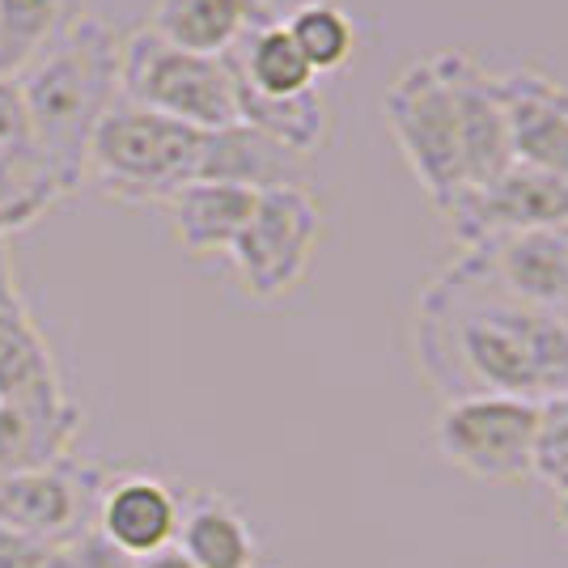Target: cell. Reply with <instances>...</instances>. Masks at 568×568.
<instances>
[{"mask_svg":"<svg viewBox=\"0 0 568 568\" xmlns=\"http://www.w3.org/2000/svg\"><path fill=\"white\" fill-rule=\"evenodd\" d=\"M416 365L442 399L544 403L568 390V314L518 302L467 255L437 272L416 302Z\"/></svg>","mask_w":568,"mask_h":568,"instance_id":"1","label":"cell"},{"mask_svg":"<svg viewBox=\"0 0 568 568\" xmlns=\"http://www.w3.org/2000/svg\"><path fill=\"white\" fill-rule=\"evenodd\" d=\"M382 115L437 213L514 166L497 72L467 51L412 60L382 94Z\"/></svg>","mask_w":568,"mask_h":568,"instance_id":"2","label":"cell"},{"mask_svg":"<svg viewBox=\"0 0 568 568\" xmlns=\"http://www.w3.org/2000/svg\"><path fill=\"white\" fill-rule=\"evenodd\" d=\"M30 136L64 195L81 191L85 149L98 119L119 102V34L102 18H81L64 39L18 72Z\"/></svg>","mask_w":568,"mask_h":568,"instance_id":"3","label":"cell"},{"mask_svg":"<svg viewBox=\"0 0 568 568\" xmlns=\"http://www.w3.org/2000/svg\"><path fill=\"white\" fill-rule=\"evenodd\" d=\"M204 149H209L204 128H191L119 98L98 119L85 149L81 183H90L115 204H170L187 183H200Z\"/></svg>","mask_w":568,"mask_h":568,"instance_id":"4","label":"cell"},{"mask_svg":"<svg viewBox=\"0 0 568 568\" xmlns=\"http://www.w3.org/2000/svg\"><path fill=\"white\" fill-rule=\"evenodd\" d=\"M119 98L204 132L234 128V81L225 55L174 48L158 30H132L119 39Z\"/></svg>","mask_w":568,"mask_h":568,"instance_id":"5","label":"cell"},{"mask_svg":"<svg viewBox=\"0 0 568 568\" xmlns=\"http://www.w3.org/2000/svg\"><path fill=\"white\" fill-rule=\"evenodd\" d=\"M535 428L539 403L530 399H450L433 420V446L454 471L479 484H521L535 479Z\"/></svg>","mask_w":568,"mask_h":568,"instance_id":"6","label":"cell"},{"mask_svg":"<svg viewBox=\"0 0 568 568\" xmlns=\"http://www.w3.org/2000/svg\"><path fill=\"white\" fill-rule=\"evenodd\" d=\"M323 237V209L310 187H267L255 200L246 230L230 246L237 284L255 302H281L306 281Z\"/></svg>","mask_w":568,"mask_h":568,"instance_id":"7","label":"cell"},{"mask_svg":"<svg viewBox=\"0 0 568 568\" xmlns=\"http://www.w3.org/2000/svg\"><path fill=\"white\" fill-rule=\"evenodd\" d=\"M111 471L81 458H60L51 467L0 475V526L39 539V544H64L77 530L94 526L98 500Z\"/></svg>","mask_w":568,"mask_h":568,"instance_id":"8","label":"cell"},{"mask_svg":"<svg viewBox=\"0 0 568 568\" xmlns=\"http://www.w3.org/2000/svg\"><path fill=\"white\" fill-rule=\"evenodd\" d=\"M454 242L467 251L488 237L526 234V230H568V183L556 174L514 166L484 187L463 191L446 209Z\"/></svg>","mask_w":568,"mask_h":568,"instance_id":"9","label":"cell"},{"mask_svg":"<svg viewBox=\"0 0 568 568\" xmlns=\"http://www.w3.org/2000/svg\"><path fill=\"white\" fill-rule=\"evenodd\" d=\"M514 162L568 183V85L539 69L497 72Z\"/></svg>","mask_w":568,"mask_h":568,"instance_id":"10","label":"cell"},{"mask_svg":"<svg viewBox=\"0 0 568 568\" xmlns=\"http://www.w3.org/2000/svg\"><path fill=\"white\" fill-rule=\"evenodd\" d=\"M463 255L518 302L568 314V230L500 234L467 246Z\"/></svg>","mask_w":568,"mask_h":568,"instance_id":"11","label":"cell"},{"mask_svg":"<svg viewBox=\"0 0 568 568\" xmlns=\"http://www.w3.org/2000/svg\"><path fill=\"white\" fill-rule=\"evenodd\" d=\"M0 399L43 403V407L69 403V386L60 378L51 344L18 293L4 237H0Z\"/></svg>","mask_w":568,"mask_h":568,"instance_id":"12","label":"cell"},{"mask_svg":"<svg viewBox=\"0 0 568 568\" xmlns=\"http://www.w3.org/2000/svg\"><path fill=\"white\" fill-rule=\"evenodd\" d=\"M179 509H183V497L166 479L149 471H111L102 500H98L94 526L132 560H144L174 544Z\"/></svg>","mask_w":568,"mask_h":568,"instance_id":"13","label":"cell"},{"mask_svg":"<svg viewBox=\"0 0 568 568\" xmlns=\"http://www.w3.org/2000/svg\"><path fill=\"white\" fill-rule=\"evenodd\" d=\"M267 22H276L272 0H158L149 30H158L174 48L225 55Z\"/></svg>","mask_w":568,"mask_h":568,"instance_id":"14","label":"cell"},{"mask_svg":"<svg viewBox=\"0 0 568 568\" xmlns=\"http://www.w3.org/2000/svg\"><path fill=\"white\" fill-rule=\"evenodd\" d=\"M255 200L260 191L237 187V183H187L166 204L179 246L195 260L230 255V246L255 213Z\"/></svg>","mask_w":568,"mask_h":568,"instance_id":"15","label":"cell"},{"mask_svg":"<svg viewBox=\"0 0 568 568\" xmlns=\"http://www.w3.org/2000/svg\"><path fill=\"white\" fill-rule=\"evenodd\" d=\"M174 547L195 568H255L260 544L246 514L221 493H187L179 509Z\"/></svg>","mask_w":568,"mask_h":568,"instance_id":"16","label":"cell"},{"mask_svg":"<svg viewBox=\"0 0 568 568\" xmlns=\"http://www.w3.org/2000/svg\"><path fill=\"white\" fill-rule=\"evenodd\" d=\"M200 183H237V187L267 191V187H306L310 174H306V158L281 149L276 141L260 136L246 123H234V128L209 132Z\"/></svg>","mask_w":568,"mask_h":568,"instance_id":"17","label":"cell"},{"mask_svg":"<svg viewBox=\"0 0 568 568\" xmlns=\"http://www.w3.org/2000/svg\"><path fill=\"white\" fill-rule=\"evenodd\" d=\"M81 433L77 403H9L0 399V475L34 471L69 458L72 442Z\"/></svg>","mask_w":568,"mask_h":568,"instance_id":"18","label":"cell"},{"mask_svg":"<svg viewBox=\"0 0 568 568\" xmlns=\"http://www.w3.org/2000/svg\"><path fill=\"white\" fill-rule=\"evenodd\" d=\"M225 64H230L234 81H242L246 90H255L263 98H297L318 85V77L306 64V55L297 51V43L288 39L281 18L260 26L237 48L225 51Z\"/></svg>","mask_w":568,"mask_h":568,"instance_id":"19","label":"cell"},{"mask_svg":"<svg viewBox=\"0 0 568 568\" xmlns=\"http://www.w3.org/2000/svg\"><path fill=\"white\" fill-rule=\"evenodd\" d=\"M234 106L237 123L255 128L260 136L276 141L281 149L297 153V158H310L314 149H323L327 128H332V111H327V98H323L318 85L297 98H263L255 90H246L242 81H234Z\"/></svg>","mask_w":568,"mask_h":568,"instance_id":"20","label":"cell"},{"mask_svg":"<svg viewBox=\"0 0 568 568\" xmlns=\"http://www.w3.org/2000/svg\"><path fill=\"white\" fill-rule=\"evenodd\" d=\"M85 0H0V72H18L81 22Z\"/></svg>","mask_w":568,"mask_h":568,"instance_id":"21","label":"cell"},{"mask_svg":"<svg viewBox=\"0 0 568 568\" xmlns=\"http://www.w3.org/2000/svg\"><path fill=\"white\" fill-rule=\"evenodd\" d=\"M60 200H64V191L43 162V153L34 149V141L0 144V237L34 225Z\"/></svg>","mask_w":568,"mask_h":568,"instance_id":"22","label":"cell"},{"mask_svg":"<svg viewBox=\"0 0 568 568\" xmlns=\"http://www.w3.org/2000/svg\"><path fill=\"white\" fill-rule=\"evenodd\" d=\"M314 77L344 69L356 51V22L339 0H302L281 18Z\"/></svg>","mask_w":568,"mask_h":568,"instance_id":"23","label":"cell"},{"mask_svg":"<svg viewBox=\"0 0 568 568\" xmlns=\"http://www.w3.org/2000/svg\"><path fill=\"white\" fill-rule=\"evenodd\" d=\"M535 479L547 484L556 497L568 488V390L539 403L535 428Z\"/></svg>","mask_w":568,"mask_h":568,"instance_id":"24","label":"cell"},{"mask_svg":"<svg viewBox=\"0 0 568 568\" xmlns=\"http://www.w3.org/2000/svg\"><path fill=\"white\" fill-rule=\"evenodd\" d=\"M55 568H136V560L111 544L98 526H85L55 547Z\"/></svg>","mask_w":568,"mask_h":568,"instance_id":"25","label":"cell"},{"mask_svg":"<svg viewBox=\"0 0 568 568\" xmlns=\"http://www.w3.org/2000/svg\"><path fill=\"white\" fill-rule=\"evenodd\" d=\"M30 115H26L18 77L0 72V144H30Z\"/></svg>","mask_w":568,"mask_h":568,"instance_id":"26","label":"cell"},{"mask_svg":"<svg viewBox=\"0 0 568 568\" xmlns=\"http://www.w3.org/2000/svg\"><path fill=\"white\" fill-rule=\"evenodd\" d=\"M0 568H55V544H39L0 526Z\"/></svg>","mask_w":568,"mask_h":568,"instance_id":"27","label":"cell"},{"mask_svg":"<svg viewBox=\"0 0 568 568\" xmlns=\"http://www.w3.org/2000/svg\"><path fill=\"white\" fill-rule=\"evenodd\" d=\"M136 568H195V565H191V560L183 556V551H179V547L170 544V547H162V551H153V556L136 560Z\"/></svg>","mask_w":568,"mask_h":568,"instance_id":"28","label":"cell"},{"mask_svg":"<svg viewBox=\"0 0 568 568\" xmlns=\"http://www.w3.org/2000/svg\"><path fill=\"white\" fill-rule=\"evenodd\" d=\"M560 526H565V535H568V488L560 493Z\"/></svg>","mask_w":568,"mask_h":568,"instance_id":"29","label":"cell"}]
</instances>
